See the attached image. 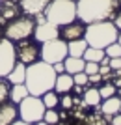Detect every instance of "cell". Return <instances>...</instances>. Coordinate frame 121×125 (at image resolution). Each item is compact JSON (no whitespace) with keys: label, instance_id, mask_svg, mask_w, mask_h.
<instances>
[{"label":"cell","instance_id":"cell-1","mask_svg":"<svg viewBox=\"0 0 121 125\" xmlns=\"http://www.w3.org/2000/svg\"><path fill=\"white\" fill-rule=\"evenodd\" d=\"M56 71L50 63L43 62V60H37V62L26 65V78H24V84H26L30 95H37L41 97L43 94H47L50 90H54V82H56Z\"/></svg>","mask_w":121,"mask_h":125},{"label":"cell","instance_id":"cell-2","mask_svg":"<svg viewBox=\"0 0 121 125\" xmlns=\"http://www.w3.org/2000/svg\"><path fill=\"white\" fill-rule=\"evenodd\" d=\"M117 0H76V19L80 22H99L114 17Z\"/></svg>","mask_w":121,"mask_h":125},{"label":"cell","instance_id":"cell-3","mask_svg":"<svg viewBox=\"0 0 121 125\" xmlns=\"http://www.w3.org/2000/svg\"><path fill=\"white\" fill-rule=\"evenodd\" d=\"M117 36H119L117 26L108 21L91 22V24L86 26V32H84V39L88 41L90 47H95V49H106L108 45L117 41Z\"/></svg>","mask_w":121,"mask_h":125},{"label":"cell","instance_id":"cell-4","mask_svg":"<svg viewBox=\"0 0 121 125\" xmlns=\"http://www.w3.org/2000/svg\"><path fill=\"white\" fill-rule=\"evenodd\" d=\"M45 19L56 26H65L76 19V2L74 0H50L45 10Z\"/></svg>","mask_w":121,"mask_h":125},{"label":"cell","instance_id":"cell-5","mask_svg":"<svg viewBox=\"0 0 121 125\" xmlns=\"http://www.w3.org/2000/svg\"><path fill=\"white\" fill-rule=\"evenodd\" d=\"M34 28H36V21L32 19V15L15 17V19H11L8 22V26L4 30V37L13 43L24 41L30 36H34Z\"/></svg>","mask_w":121,"mask_h":125},{"label":"cell","instance_id":"cell-6","mask_svg":"<svg viewBox=\"0 0 121 125\" xmlns=\"http://www.w3.org/2000/svg\"><path fill=\"white\" fill-rule=\"evenodd\" d=\"M19 106V118L26 123H36V121H41L43 116H45V103H43L41 97L37 95H28L21 103L17 104Z\"/></svg>","mask_w":121,"mask_h":125},{"label":"cell","instance_id":"cell-7","mask_svg":"<svg viewBox=\"0 0 121 125\" xmlns=\"http://www.w3.org/2000/svg\"><path fill=\"white\" fill-rule=\"evenodd\" d=\"M67 56H69V51H67V41H65V39L56 37V39L41 43L39 58H41L43 62L54 65V63H58V62H63Z\"/></svg>","mask_w":121,"mask_h":125},{"label":"cell","instance_id":"cell-8","mask_svg":"<svg viewBox=\"0 0 121 125\" xmlns=\"http://www.w3.org/2000/svg\"><path fill=\"white\" fill-rule=\"evenodd\" d=\"M17 63V51H15V43L0 37V77H8L13 65Z\"/></svg>","mask_w":121,"mask_h":125},{"label":"cell","instance_id":"cell-9","mask_svg":"<svg viewBox=\"0 0 121 125\" xmlns=\"http://www.w3.org/2000/svg\"><path fill=\"white\" fill-rule=\"evenodd\" d=\"M60 37V26L48 22L47 19L41 22H36V28H34V39L39 43L50 41V39H56Z\"/></svg>","mask_w":121,"mask_h":125},{"label":"cell","instance_id":"cell-10","mask_svg":"<svg viewBox=\"0 0 121 125\" xmlns=\"http://www.w3.org/2000/svg\"><path fill=\"white\" fill-rule=\"evenodd\" d=\"M17 51V60L22 62L24 65H30V63L37 62V58H39V49L30 41H19V47H15Z\"/></svg>","mask_w":121,"mask_h":125},{"label":"cell","instance_id":"cell-11","mask_svg":"<svg viewBox=\"0 0 121 125\" xmlns=\"http://www.w3.org/2000/svg\"><path fill=\"white\" fill-rule=\"evenodd\" d=\"M19 118V106L15 103H0V125H11Z\"/></svg>","mask_w":121,"mask_h":125},{"label":"cell","instance_id":"cell-12","mask_svg":"<svg viewBox=\"0 0 121 125\" xmlns=\"http://www.w3.org/2000/svg\"><path fill=\"white\" fill-rule=\"evenodd\" d=\"M50 0H21V10L26 13V15H32L36 17L39 13L47 10V6Z\"/></svg>","mask_w":121,"mask_h":125},{"label":"cell","instance_id":"cell-13","mask_svg":"<svg viewBox=\"0 0 121 125\" xmlns=\"http://www.w3.org/2000/svg\"><path fill=\"white\" fill-rule=\"evenodd\" d=\"M84 32H86L84 22H69V24L63 26L62 37L65 39V41H73V39H80V37H84Z\"/></svg>","mask_w":121,"mask_h":125},{"label":"cell","instance_id":"cell-14","mask_svg":"<svg viewBox=\"0 0 121 125\" xmlns=\"http://www.w3.org/2000/svg\"><path fill=\"white\" fill-rule=\"evenodd\" d=\"M74 86V80H73V75L69 73H60L56 75V82H54V92L56 94H69Z\"/></svg>","mask_w":121,"mask_h":125},{"label":"cell","instance_id":"cell-15","mask_svg":"<svg viewBox=\"0 0 121 125\" xmlns=\"http://www.w3.org/2000/svg\"><path fill=\"white\" fill-rule=\"evenodd\" d=\"M8 82L9 84H24V78H26V65L22 62H17L13 65L9 73H8Z\"/></svg>","mask_w":121,"mask_h":125},{"label":"cell","instance_id":"cell-16","mask_svg":"<svg viewBox=\"0 0 121 125\" xmlns=\"http://www.w3.org/2000/svg\"><path fill=\"white\" fill-rule=\"evenodd\" d=\"M63 65H65V73L74 75V73L84 71L86 60H84V58H76V56H67L65 60H63Z\"/></svg>","mask_w":121,"mask_h":125},{"label":"cell","instance_id":"cell-17","mask_svg":"<svg viewBox=\"0 0 121 125\" xmlns=\"http://www.w3.org/2000/svg\"><path fill=\"white\" fill-rule=\"evenodd\" d=\"M86 49H88V41L84 37L80 39H73V41H67V51H69V56H76V58H82L84 56Z\"/></svg>","mask_w":121,"mask_h":125},{"label":"cell","instance_id":"cell-18","mask_svg":"<svg viewBox=\"0 0 121 125\" xmlns=\"http://www.w3.org/2000/svg\"><path fill=\"white\" fill-rule=\"evenodd\" d=\"M119 106H121V99L116 97V95H112V97L104 99V103L101 104V112L104 116H114L119 112Z\"/></svg>","mask_w":121,"mask_h":125},{"label":"cell","instance_id":"cell-19","mask_svg":"<svg viewBox=\"0 0 121 125\" xmlns=\"http://www.w3.org/2000/svg\"><path fill=\"white\" fill-rule=\"evenodd\" d=\"M28 95H30V92H28L26 84H11V90H9V101L11 103L19 104Z\"/></svg>","mask_w":121,"mask_h":125},{"label":"cell","instance_id":"cell-20","mask_svg":"<svg viewBox=\"0 0 121 125\" xmlns=\"http://www.w3.org/2000/svg\"><path fill=\"white\" fill-rule=\"evenodd\" d=\"M82 95H84V103L88 106H99L101 101H102V97L99 94V88H88V90H84Z\"/></svg>","mask_w":121,"mask_h":125},{"label":"cell","instance_id":"cell-21","mask_svg":"<svg viewBox=\"0 0 121 125\" xmlns=\"http://www.w3.org/2000/svg\"><path fill=\"white\" fill-rule=\"evenodd\" d=\"M2 8H0V21H11V19H15L17 17V6L13 4V2H2Z\"/></svg>","mask_w":121,"mask_h":125},{"label":"cell","instance_id":"cell-22","mask_svg":"<svg viewBox=\"0 0 121 125\" xmlns=\"http://www.w3.org/2000/svg\"><path fill=\"white\" fill-rule=\"evenodd\" d=\"M104 56H106L104 49H95V47H90V45H88V49H86V52H84L82 58H84L86 62H97L99 63Z\"/></svg>","mask_w":121,"mask_h":125},{"label":"cell","instance_id":"cell-23","mask_svg":"<svg viewBox=\"0 0 121 125\" xmlns=\"http://www.w3.org/2000/svg\"><path fill=\"white\" fill-rule=\"evenodd\" d=\"M41 99H43V103H45V108H56V106L60 104V97H58V94H56L54 90L43 94Z\"/></svg>","mask_w":121,"mask_h":125},{"label":"cell","instance_id":"cell-24","mask_svg":"<svg viewBox=\"0 0 121 125\" xmlns=\"http://www.w3.org/2000/svg\"><path fill=\"white\" fill-rule=\"evenodd\" d=\"M9 90H11V84L8 82V78L0 77V103H6L9 99Z\"/></svg>","mask_w":121,"mask_h":125},{"label":"cell","instance_id":"cell-25","mask_svg":"<svg viewBox=\"0 0 121 125\" xmlns=\"http://www.w3.org/2000/svg\"><path fill=\"white\" fill-rule=\"evenodd\" d=\"M43 120L47 121L48 125H56L60 121V114L56 112L54 108H47L45 110V116H43Z\"/></svg>","mask_w":121,"mask_h":125},{"label":"cell","instance_id":"cell-26","mask_svg":"<svg viewBox=\"0 0 121 125\" xmlns=\"http://www.w3.org/2000/svg\"><path fill=\"white\" fill-rule=\"evenodd\" d=\"M104 54L108 58H117V56H121V45L117 41H114L112 45H108V47L104 49Z\"/></svg>","mask_w":121,"mask_h":125},{"label":"cell","instance_id":"cell-27","mask_svg":"<svg viewBox=\"0 0 121 125\" xmlns=\"http://www.w3.org/2000/svg\"><path fill=\"white\" fill-rule=\"evenodd\" d=\"M99 94H101L102 99H108L112 95H116V86H114V84H102L99 88Z\"/></svg>","mask_w":121,"mask_h":125},{"label":"cell","instance_id":"cell-28","mask_svg":"<svg viewBox=\"0 0 121 125\" xmlns=\"http://www.w3.org/2000/svg\"><path fill=\"white\" fill-rule=\"evenodd\" d=\"M84 73H86V75H95V73H99V63H97V62H86Z\"/></svg>","mask_w":121,"mask_h":125},{"label":"cell","instance_id":"cell-29","mask_svg":"<svg viewBox=\"0 0 121 125\" xmlns=\"http://www.w3.org/2000/svg\"><path fill=\"white\" fill-rule=\"evenodd\" d=\"M73 80H74V84H80V86H86V84H90V82H88V75H86L84 71H80V73H74V75H73Z\"/></svg>","mask_w":121,"mask_h":125},{"label":"cell","instance_id":"cell-30","mask_svg":"<svg viewBox=\"0 0 121 125\" xmlns=\"http://www.w3.org/2000/svg\"><path fill=\"white\" fill-rule=\"evenodd\" d=\"M73 103H74V99L71 97V95H67V94H63V97L60 99V104H62V106H63L65 110H67V108H71V106H73Z\"/></svg>","mask_w":121,"mask_h":125},{"label":"cell","instance_id":"cell-31","mask_svg":"<svg viewBox=\"0 0 121 125\" xmlns=\"http://www.w3.org/2000/svg\"><path fill=\"white\" fill-rule=\"evenodd\" d=\"M110 69H114V71H121V56L110 58Z\"/></svg>","mask_w":121,"mask_h":125},{"label":"cell","instance_id":"cell-32","mask_svg":"<svg viewBox=\"0 0 121 125\" xmlns=\"http://www.w3.org/2000/svg\"><path fill=\"white\" fill-rule=\"evenodd\" d=\"M101 80H102V75H101V73H95V75H88V82H91V84H99Z\"/></svg>","mask_w":121,"mask_h":125},{"label":"cell","instance_id":"cell-33","mask_svg":"<svg viewBox=\"0 0 121 125\" xmlns=\"http://www.w3.org/2000/svg\"><path fill=\"white\" fill-rule=\"evenodd\" d=\"M52 67H54V71H56V73H65V65H63V62H58V63H54V65H52Z\"/></svg>","mask_w":121,"mask_h":125},{"label":"cell","instance_id":"cell-34","mask_svg":"<svg viewBox=\"0 0 121 125\" xmlns=\"http://www.w3.org/2000/svg\"><path fill=\"white\" fill-rule=\"evenodd\" d=\"M112 125H121V112H117V114L112 116V120H110Z\"/></svg>","mask_w":121,"mask_h":125},{"label":"cell","instance_id":"cell-35","mask_svg":"<svg viewBox=\"0 0 121 125\" xmlns=\"http://www.w3.org/2000/svg\"><path fill=\"white\" fill-rule=\"evenodd\" d=\"M114 24L117 26V30H121V13H119V15H116V19H114Z\"/></svg>","mask_w":121,"mask_h":125},{"label":"cell","instance_id":"cell-36","mask_svg":"<svg viewBox=\"0 0 121 125\" xmlns=\"http://www.w3.org/2000/svg\"><path fill=\"white\" fill-rule=\"evenodd\" d=\"M73 88H74V92H76V94H84V86H80V84H74Z\"/></svg>","mask_w":121,"mask_h":125},{"label":"cell","instance_id":"cell-37","mask_svg":"<svg viewBox=\"0 0 121 125\" xmlns=\"http://www.w3.org/2000/svg\"><path fill=\"white\" fill-rule=\"evenodd\" d=\"M11 125H32V123H26V121H22V120H17V121H13Z\"/></svg>","mask_w":121,"mask_h":125},{"label":"cell","instance_id":"cell-38","mask_svg":"<svg viewBox=\"0 0 121 125\" xmlns=\"http://www.w3.org/2000/svg\"><path fill=\"white\" fill-rule=\"evenodd\" d=\"M32 125H48L45 120H41V121H36V123H32Z\"/></svg>","mask_w":121,"mask_h":125},{"label":"cell","instance_id":"cell-39","mask_svg":"<svg viewBox=\"0 0 121 125\" xmlns=\"http://www.w3.org/2000/svg\"><path fill=\"white\" fill-rule=\"evenodd\" d=\"M117 43H119V45H121V34H119V36H117Z\"/></svg>","mask_w":121,"mask_h":125},{"label":"cell","instance_id":"cell-40","mask_svg":"<svg viewBox=\"0 0 121 125\" xmlns=\"http://www.w3.org/2000/svg\"><path fill=\"white\" fill-rule=\"evenodd\" d=\"M117 86H121V80H117Z\"/></svg>","mask_w":121,"mask_h":125},{"label":"cell","instance_id":"cell-41","mask_svg":"<svg viewBox=\"0 0 121 125\" xmlns=\"http://www.w3.org/2000/svg\"><path fill=\"white\" fill-rule=\"evenodd\" d=\"M0 2H8V0H0Z\"/></svg>","mask_w":121,"mask_h":125},{"label":"cell","instance_id":"cell-42","mask_svg":"<svg viewBox=\"0 0 121 125\" xmlns=\"http://www.w3.org/2000/svg\"><path fill=\"white\" fill-rule=\"evenodd\" d=\"M0 37H2V30H0Z\"/></svg>","mask_w":121,"mask_h":125},{"label":"cell","instance_id":"cell-43","mask_svg":"<svg viewBox=\"0 0 121 125\" xmlns=\"http://www.w3.org/2000/svg\"><path fill=\"white\" fill-rule=\"evenodd\" d=\"M119 112H121V106H119Z\"/></svg>","mask_w":121,"mask_h":125},{"label":"cell","instance_id":"cell-44","mask_svg":"<svg viewBox=\"0 0 121 125\" xmlns=\"http://www.w3.org/2000/svg\"><path fill=\"white\" fill-rule=\"evenodd\" d=\"M119 4H121V0H119Z\"/></svg>","mask_w":121,"mask_h":125}]
</instances>
